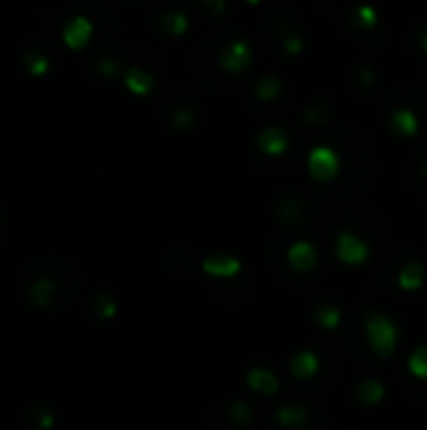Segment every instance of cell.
Returning a JSON list of instances; mask_svg holds the SVG:
<instances>
[{
    "label": "cell",
    "instance_id": "cell-1",
    "mask_svg": "<svg viewBox=\"0 0 427 430\" xmlns=\"http://www.w3.org/2000/svg\"><path fill=\"white\" fill-rule=\"evenodd\" d=\"M367 337H370V345L374 347V353L379 357H387L392 355L395 345H397V330L385 315H370L365 322Z\"/></svg>",
    "mask_w": 427,
    "mask_h": 430
},
{
    "label": "cell",
    "instance_id": "cell-2",
    "mask_svg": "<svg viewBox=\"0 0 427 430\" xmlns=\"http://www.w3.org/2000/svg\"><path fill=\"white\" fill-rule=\"evenodd\" d=\"M307 167H310V174L317 181H330V179H334L339 171V156L330 146H317V149H312L310 151Z\"/></svg>",
    "mask_w": 427,
    "mask_h": 430
},
{
    "label": "cell",
    "instance_id": "cell-3",
    "mask_svg": "<svg viewBox=\"0 0 427 430\" xmlns=\"http://www.w3.org/2000/svg\"><path fill=\"white\" fill-rule=\"evenodd\" d=\"M91 35H93V23L83 15H73L70 21H66L63 26V43L68 46L70 50H81L88 46Z\"/></svg>",
    "mask_w": 427,
    "mask_h": 430
},
{
    "label": "cell",
    "instance_id": "cell-4",
    "mask_svg": "<svg viewBox=\"0 0 427 430\" xmlns=\"http://www.w3.org/2000/svg\"><path fill=\"white\" fill-rule=\"evenodd\" d=\"M219 66L227 73H241L244 68L252 66V48H249L247 41H231L227 46V50L221 53Z\"/></svg>",
    "mask_w": 427,
    "mask_h": 430
},
{
    "label": "cell",
    "instance_id": "cell-5",
    "mask_svg": "<svg viewBox=\"0 0 427 430\" xmlns=\"http://www.w3.org/2000/svg\"><path fill=\"white\" fill-rule=\"evenodd\" d=\"M337 254L342 262L347 264H359L365 262L367 254H370V250H367V244L359 239V236L350 234V232H342V234L337 236Z\"/></svg>",
    "mask_w": 427,
    "mask_h": 430
},
{
    "label": "cell",
    "instance_id": "cell-6",
    "mask_svg": "<svg viewBox=\"0 0 427 430\" xmlns=\"http://www.w3.org/2000/svg\"><path fill=\"white\" fill-rule=\"evenodd\" d=\"M390 129L397 136H402V139H410V136L420 131V118H417V113L412 109L402 106V109H395L392 116H390Z\"/></svg>",
    "mask_w": 427,
    "mask_h": 430
},
{
    "label": "cell",
    "instance_id": "cell-7",
    "mask_svg": "<svg viewBox=\"0 0 427 430\" xmlns=\"http://www.w3.org/2000/svg\"><path fill=\"white\" fill-rule=\"evenodd\" d=\"M287 146H290L287 133H284L282 129H276V126H272V129L259 133V149H262L264 153H269V156H279V153H284L287 151Z\"/></svg>",
    "mask_w": 427,
    "mask_h": 430
},
{
    "label": "cell",
    "instance_id": "cell-8",
    "mask_svg": "<svg viewBox=\"0 0 427 430\" xmlns=\"http://www.w3.org/2000/svg\"><path fill=\"white\" fill-rule=\"evenodd\" d=\"M124 84L126 88L131 91L133 96H149L153 88V76L149 71H141V68H129L124 73Z\"/></svg>",
    "mask_w": 427,
    "mask_h": 430
},
{
    "label": "cell",
    "instance_id": "cell-9",
    "mask_svg": "<svg viewBox=\"0 0 427 430\" xmlns=\"http://www.w3.org/2000/svg\"><path fill=\"white\" fill-rule=\"evenodd\" d=\"M402 290L412 292V290H420L422 282H425V270H422L420 262H410L405 264V270L400 272V277H397Z\"/></svg>",
    "mask_w": 427,
    "mask_h": 430
},
{
    "label": "cell",
    "instance_id": "cell-10",
    "mask_svg": "<svg viewBox=\"0 0 427 430\" xmlns=\"http://www.w3.org/2000/svg\"><path fill=\"white\" fill-rule=\"evenodd\" d=\"M290 259L292 264H294L296 270H310L312 264H314V259H317V252L312 250V244H296V247H292L290 252Z\"/></svg>",
    "mask_w": 427,
    "mask_h": 430
},
{
    "label": "cell",
    "instance_id": "cell-11",
    "mask_svg": "<svg viewBox=\"0 0 427 430\" xmlns=\"http://www.w3.org/2000/svg\"><path fill=\"white\" fill-rule=\"evenodd\" d=\"M282 93V81L276 76H262L256 81V98L259 101H274Z\"/></svg>",
    "mask_w": 427,
    "mask_h": 430
},
{
    "label": "cell",
    "instance_id": "cell-12",
    "mask_svg": "<svg viewBox=\"0 0 427 430\" xmlns=\"http://www.w3.org/2000/svg\"><path fill=\"white\" fill-rule=\"evenodd\" d=\"M357 395L365 405H374V402H379L385 398V388H382V382H377V380H365L359 385Z\"/></svg>",
    "mask_w": 427,
    "mask_h": 430
},
{
    "label": "cell",
    "instance_id": "cell-13",
    "mask_svg": "<svg viewBox=\"0 0 427 430\" xmlns=\"http://www.w3.org/2000/svg\"><path fill=\"white\" fill-rule=\"evenodd\" d=\"M352 18H354V23H357L359 28L365 30H372L374 26L379 23V15H377V8L370 6V3H365V6H359L354 13H352Z\"/></svg>",
    "mask_w": 427,
    "mask_h": 430
},
{
    "label": "cell",
    "instance_id": "cell-14",
    "mask_svg": "<svg viewBox=\"0 0 427 430\" xmlns=\"http://www.w3.org/2000/svg\"><path fill=\"white\" fill-rule=\"evenodd\" d=\"M407 368H410V373H412L417 380H427V345L417 347V350L410 355Z\"/></svg>",
    "mask_w": 427,
    "mask_h": 430
},
{
    "label": "cell",
    "instance_id": "cell-15",
    "mask_svg": "<svg viewBox=\"0 0 427 430\" xmlns=\"http://www.w3.org/2000/svg\"><path fill=\"white\" fill-rule=\"evenodd\" d=\"M161 28H164V33L169 35H184V30L189 28V18L184 13H166L164 21H161Z\"/></svg>",
    "mask_w": 427,
    "mask_h": 430
},
{
    "label": "cell",
    "instance_id": "cell-16",
    "mask_svg": "<svg viewBox=\"0 0 427 430\" xmlns=\"http://www.w3.org/2000/svg\"><path fill=\"white\" fill-rule=\"evenodd\" d=\"M23 63H26L28 73L35 78H41L48 73V58L43 56V53H30V56H26V61Z\"/></svg>",
    "mask_w": 427,
    "mask_h": 430
},
{
    "label": "cell",
    "instance_id": "cell-17",
    "mask_svg": "<svg viewBox=\"0 0 427 430\" xmlns=\"http://www.w3.org/2000/svg\"><path fill=\"white\" fill-rule=\"evenodd\" d=\"M294 373L299 377H310V375L317 373V357L312 353H302L299 357L294 360Z\"/></svg>",
    "mask_w": 427,
    "mask_h": 430
},
{
    "label": "cell",
    "instance_id": "cell-18",
    "mask_svg": "<svg viewBox=\"0 0 427 430\" xmlns=\"http://www.w3.org/2000/svg\"><path fill=\"white\" fill-rule=\"evenodd\" d=\"M327 118H330V109H327L324 104L312 106L310 111L304 113V121H307L310 126H322L324 121H327Z\"/></svg>",
    "mask_w": 427,
    "mask_h": 430
},
{
    "label": "cell",
    "instance_id": "cell-19",
    "mask_svg": "<svg viewBox=\"0 0 427 430\" xmlns=\"http://www.w3.org/2000/svg\"><path fill=\"white\" fill-rule=\"evenodd\" d=\"M302 48H304V38H302V35L292 33V35H287V38H284V53H287V56H299V53H302Z\"/></svg>",
    "mask_w": 427,
    "mask_h": 430
},
{
    "label": "cell",
    "instance_id": "cell-20",
    "mask_svg": "<svg viewBox=\"0 0 427 430\" xmlns=\"http://www.w3.org/2000/svg\"><path fill=\"white\" fill-rule=\"evenodd\" d=\"M357 76H359L357 81H359V86H362V88H372V86L377 84V76H374L372 68H359Z\"/></svg>",
    "mask_w": 427,
    "mask_h": 430
},
{
    "label": "cell",
    "instance_id": "cell-21",
    "mask_svg": "<svg viewBox=\"0 0 427 430\" xmlns=\"http://www.w3.org/2000/svg\"><path fill=\"white\" fill-rule=\"evenodd\" d=\"M319 319H322L324 327H334L339 322V312L332 307H324V312H319Z\"/></svg>",
    "mask_w": 427,
    "mask_h": 430
},
{
    "label": "cell",
    "instance_id": "cell-22",
    "mask_svg": "<svg viewBox=\"0 0 427 430\" xmlns=\"http://www.w3.org/2000/svg\"><path fill=\"white\" fill-rule=\"evenodd\" d=\"M201 3L209 8V13H211V15H219L221 10L227 8V0H201Z\"/></svg>",
    "mask_w": 427,
    "mask_h": 430
},
{
    "label": "cell",
    "instance_id": "cell-23",
    "mask_svg": "<svg viewBox=\"0 0 427 430\" xmlns=\"http://www.w3.org/2000/svg\"><path fill=\"white\" fill-rule=\"evenodd\" d=\"M191 111H179L176 116H173V124L179 126V129H189L191 126Z\"/></svg>",
    "mask_w": 427,
    "mask_h": 430
},
{
    "label": "cell",
    "instance_id": "cell-24",
    "mask_svg": "<svg viewBox=\"0 0 427 430\" xmlns=\"http://www.w3.org/2000/svg\"><path fill=\"white\" fill-rule=\"evenodd\" d=\"M98 68L104 71L106 76H111V73H113V68H116V66H113V63H111V61H101V63H98Z\"/></svg>",
    "mask_w": 427,
    "mask_h": 430
},
{
    "label": "cell",
    "instance_id": "cell-25",
    "mask_svg": "<svg viewBox=\"0 0 427 430\" xmlns=\"http://www.w3.org/2000/svg\"><path fill=\"white\" fill-rule=\"evenodd\" d=\"M417 41H420V48L427 53V26L422 28V33H420V38H417Z\"/></svg>",
    "mask_w": 427,
    "mask_h": 430
},
{
    "label": "cell",
    "instance_id": "cell-26",
    "mask_svg": "<svg viewBox=\"0 0 427 430\" xmlns=\"http://www.w3.org/2000/svg\"><path fill=\"white\" fill-rule=\"evenodd\" d=\"M420 171H422V176H425V179H427V156H425V159H422V164H420Z\"/></svg>",
    "mask_w": 427,
    "mask_h": 430
},
{
    "label": "cell",
    "instance_id": "cell-27",
    "mask_svg": "<svg viewBox=\"0 0 427 430\" xmlns=\"http://www.w3.org/2000/svg\"><path fill=\"white\" fill-rule=\"evenodd\" d=\"M249 6H259V3H262V0H247Z\"/></svg>",
    "mask_w": 427,
    "mask_h": 430
}]
</instances>
